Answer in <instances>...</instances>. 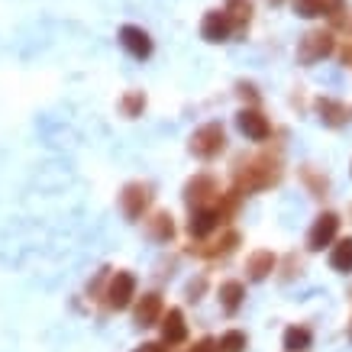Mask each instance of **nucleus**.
<instances>
[{"label":"nucleus","mask_w":352,"mask_h":352,"mask_svg":"<svg viewBox=\"0 0 352 352\" xmlns=\"http://www.w3.org/2000/svg\"><path fill=\"white\" fill-rule=\"evenodd\" d=\"M281 178V165L265 155L258 159H249L245 165H236V175H233V191L243 197V194H256V191H265L272 184Z\"/></svg>","instance_id":"1"},{"label":"nucleus","mask_w":352,"mask_h":352,"mask_svg":"<svg viewBox=\"0 0 352 352\" xmlns=\"http://www.w3.org/2000/svg\"><path fill=\"white\" fill-rule=\"evenodd\" d=\"M223 149H226V129H223V123H204L201 129H194L191 155H197V159H204V162H214Z\"/></svg>","instance_id":"2"},{"label":"nucleus","mask_w":352,"mask_h":352,"mask_svg":"<svg viewBox=\"0 0 352 352\" xmlns=\"http://www.w3.org/2000/svg\"><path fill=\"white\" fill-rule=\"evenodd\" d=\"M184 201L191 210H204V207H214L220 201V188H217L214 175H194L191 182L184 184Z\"/></svg>","instance_id":"3"},{"label":"nucleus","mask_w":352,"mask_h":352,"mask_svg":"<svg viewBox=\"0 0 352 352\" xmlns=\"http://www.w3.org/2000/svg\"><path fill=\"white\" fill-rule=\"evenodd\" d=\"M333 52H336V39H333L330 30H310L298 45V58L304 65L320 62V58H327V55H333Z\"/></svg>","instance_id":"4"},{"label":"nucleus","mask_w":352,"mask_h":352,"mask_svg":"<svg viewBox=\"0 0 352 352\" xmlns=\"http://www.w3.org/2000/svg\"><path fill=\"white\" fill-rule=\"evenodd\" d=\"M107 307L110 310H126L136 304V275L133 272H117V275L107 281Z\"/></svg>","instance_id":"5"},{"label":"nucleus","mask_w":352,"mask_h":352,"mask_svg":"<svg viewBox=\"0 0 352 352\" xmlns=\"http://www.w3.org/2000/svg\"><path fill=\"white\" fill-rule=\"evenodd\" d=\"M152 204V188L146 182H129L120 194V210L126 220H142Z\"/></svg>","instance_id":"6"},{"label":"nucleus","mask_w":352,"mask_h":352,"mask_svg":"<svg viewBox=\"0 0 352 352\" xmlns=\"http://www.w3.org/2000/svg\"><path fill=\"white\" fill-rule=\"evenodd\" d=\"M336 236H340V217L323 210L307 230V249L310 252H323V249H330L336 243Z\"/></svg>","instance_id":"7"},{"label":"nucleus","mask_w":352,"mask_h":352,"mask_svg":"<svg viewBox=\"0 0 352 352\" xmlns=\"http://www.w3.org/2000/svg\"><path fill=\"white\" fill-rule=\"evenodd\" d=\"M236 126H239V133H243L245 139H252V142H265V139L272 136V120L258 107H239Z\"/></svg>","instance_id":"8"},{"label":"nucleus","mask_w":352,"mask_h":352,"mask_svg":"<svg viewBox=\"0 0 352 352\" xmlns=\"http://www.w3.org/2000/svg\"><path fill=\"white\" fill-rule=\"evenodd\" d=\"M162 314H165V304H162V294L159 291H149V294H142V298H136V304H133V323L136 327H159Z\"/></svg>","instance_id":"9"},{"label":"nucleus","mask_w":352,"mask_h":352,"mask_svg":"<svg viewBox=\"0 0 352 352\" xmlns=\"http://www.w3.org/2000/svg\"><path fill=\"white\" fill-rule=\"evenodd\" d=\"M233 20L226 16V10H207L204 13V20H201V36H204V43H226L230 36H233Z\"/></svg>","instance_id":"10"},{"label":"nucleus","mask_w":352,"mask_h":352,"mask_svg":"<svg viewBox=\"0 0 352 352\" xmlns=\"http://www.w3.org/2000/svg\"><path fill=\"white\" fill-rule=\"evenodd\" d=\"M120 45H123L133 58H139V62H146L152 55V36L142 30V26H133V23L120 30Z\"/></svg>","instance_id":"11"},{"label":"nucleus","mask_w":352,"mask_h":352,"mask_svg":"<svg viewBox=\"0 0 352 352\" xmlns=\"http://www.w3.org/2000/svg\"><path fill=\"white\" fill-rule=\"evenodd\" d=\"M162 342L165 346H178V342L188 340V323H184V314L182 307H168L165 314H162Z\"/></svg>","instance_id":"12"},{"label":"nucleus","mask_w":352,"mask_h":352,"mask_svg":"<svg viewBox=\"0 0 352 352\" xmlns=\"http://www.w3.org/2000/svg\"><path fill=\"white\" fill-rule=\"evenodd\" d=\"M275 268H278V258L272 249H256L252 256L245 258V275H249V281H265Z\"/></svg>","instance_id":"13"},{"label":"nucleus","mask_w":352,"mask_h":352,"mask_svg":"<svg viewBox=\"0 0 352 352\" xmlns=\"http://www.w3.org/2000/svg\"><path fill=\"white\" fill-rule=\"evenodd\" d=\"M217 300H220V307H223V314H239V307L245 304V285L243 281H236V278H230V281H223L220 288H217Z\"/></svg>","instance_id":"14"},{"label":"nucleus","mask_w":352,"mask_h":352,"mask_svg":"<svg viewBox=\"0 0 352 352\" xmlns=\"http://www.w3.org/2000/svg\"><path fill=\"white\" fill-rule=\"evenodd\" d=\"M239 243H243V236L236 233V230H226L220 239H214V243H201L197 249H191V252H197V256H204V258H223V256H230Z\"/></svg>","instance_id":"15"},{"label":"nucleus","mask_w":352,"mask_h":352,"mask_svg":"<svg viewBox=\"0 0 352 352\" xmlns=\"http://www.w3.org/2000/svg\"><path fill=\"white\" fill-rule=\"evenodd\" d=\"M317 113H320V120L333 129L346 126V120H349V107H346L342 100H333V97H320V100H317Z\"/></svg>","instance_id":"16"},{"label":"nucleus","mask_w":352,"mask_h":352,"mask_svg":"<svg viewBox=\"0 0 352 352\" xmlns=\"http://www.w3.org/2000/svg\"><path fill=\"white\" fill-rule=\"evenodd\" d=\"M310 342H314V330L304 327V323H291L288 330H285V336H281L285 352H307Z\"/></svg>","instance_id":"17"},{"label":"nucleus","mask_w":352,"mask_h":352,"mask_svg":"<svg viewBox=\"0 0 352 352\" xmlns=\"http://www.w3.org/2000/svg\"><path fill=\"white\" fill-rule=\"evenodd\" d=\"M146 233L155 239V243H168L175 236V217L168 210H155V214L146 220Z\"/></svg>","instance_id":"18"},{"label":"nucleus","mask_w":352,"mask_h":352,"mask_svg":"<svg viewBox=\"0 0 352 352\" xmlns=\"http://www.w3.org/2000/svg\"><path fill=\"white\" fill-rule=\"evenodd\" d=\"M223 10H226V16L233 20V30L243 32V30H249V23H252L256 3H252V0H226Z\"/></svg>","instance_id":"19"},{"label":"nucleus","mask_w":352,"mask_h":352,"mask_svg":"<svg viewBox=\"0 0 352 352\" xmlns=\"http://www.w3.org/2000/svg\"><path fill=\"white\" fill-rule=\"evenodd\" d=\"M330 268L340 272V275H349L352 272V236H342L330 245Z\"/></svg>","instance_id":"20"},{"label":"nucleus","mask_w":352,"mask_h":352,"mask_svg":"<svg viewBox=\"0 0 352 352\" xmlns=\"http://www.w3.org/2000/svg\"><path fill=\"white\" fill-rule=\"evenodd\" d=\"M291 7H294V13L304 16V20H320V16H333V13H336L327 0H291Z\"/></svg>","instance_id":"21"},{"label":"nucleus","mask_w":352,"mask_h":352,"mask_svg":"<svg viewBox=\"0 0 352 352\" xmlns=\"http://www.w3.org/2000/svg\"><path fill=\"white\" fill-rule=\"evenodd\" d=\"M142 110H146V94L142 91H126V94L120 97V113L126 120L142 117Z\"/></svg>","instance_id":"22"},{"label":"nucleus","mask_w":352,"mask_h":352,"mask_svg":"<svg viewBox=\"0 0 352 352\" xmlns=\"http://www.w3.org/2000/svg\"><path fill=\"white\" fill-rule=\"evenodd\" d=\"M245 346H249V336L243 330H226L217 340V352H245Z\"/></svg>","instance_id":"23"},{"label":"nucleus","mask_w":352,"mask_h":352,"mask_svg":"<svg viewBox=\"0 0 352 352\" xmlns=\"http://www.w3.org/2000/svg\"><path fill=\"white\" fill-rule=\"evenodd\" d=\"M300 175H304V182H307V188H310V194H314V197H327V188H330V182H327L323 175H317V171L310 168V165L300 171Z\"/></svg>","instance_id":"24"},{"label":"nucleus","mask_w":352,"mask_h":352,"mask_svg":"<svg viewBox=\"0 0 352 352\" xmlns=\"http://www.w3.org/2000/svg\"><path fill=\"white\" fill-rule=\"evenodd\" d=\"M236 91H239V97H243V100H249L245 107H258V100H262V97L256 94V85H245V81H239V85H236Z\"/></svg>","instance_id":"25"},{"label":"nucleus","mask_w":352,"mask_h":352,"mask_svg":"<svg viewBox=\"0 0 352 352\" xmlns=\"http://www.w3.org/2000/svg\"><path fill=\"white\" fill-rule=\"evenodd\" d=\"M204 288H207V278H197V281H191V285H188V298L191 300H201V294H204Z\"/></svg>","instance_id":"26"},{"label":"nucleus","mask_w":352,"mask_h":352,"mask_svg":"<svg viewBox=\"0 0 352 352\" xmlns=\"http://www.w3.org/2000/svg\"><path fill=\"white\" fill-rule=\"evenodd\" d=\"M188 352H217V342L214 340H201L197 346H191Z\"/></svg>","instance_id":"27"},{"label":"nucleus","mask_w":352,"mask_h":352,"mask_svg":"<svg viewBox=\"0 0 352 352\" xmlns=\"http://www.w3.org/2000/svg\"><path fill=\"white\" fill-rule=\"evenodd\" d=\"M342 62H346V65L352 68V45H349V43L342 45Z\"/></svg>","instance_id":"28"},{"label":"nucleus","mask_w":352,"mask_h":352,"mask_svg":"<svg viewBox=\"0 0 352 352\" xmlns=\"http://www.w3.org/2000/svg\"><path fill=\"white\" fill-rule=\"evenodd\" d=\"M327 3H330V7H333V10H336V13L342 10V0H327Z\"/></svg>","instance_id":"29"},{"label":"nucleus","mask_w":352,"mask_h":352,"mask_svg":"<svg viewBox=\"0 0 352 352\" xmlns=\"http://www.w3.org/2000/svg\"><path fill=\"white\" fill-rule=\"evenodd\" d=\"M268 3H275V7H278V3H285V0H268Z\"/></svg>","instance_id":"30"},{"label":"nucleus","mask_w":352,"mask_h":352,"mask_svg":"<svg viewBox=\"0 0 352 352\" xmlns=\"http://www.w3.org/2000/svg\"><path fill=\"white\" fill-rule=\"evenodd\" d=\"M349 340H352V323H349Z\"/></svg>","instance_id":"31"}]
</instances>
